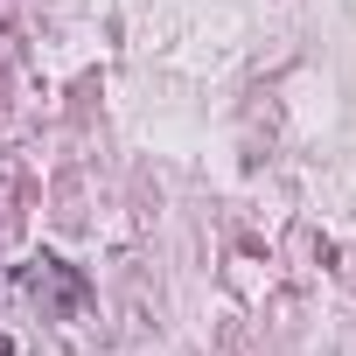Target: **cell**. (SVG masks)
I'll return each mask as SVG.
<instances>
[{"mask_svg": "<svg viewBox=\"0 0 356 356\" xmlns=\"http://www.w3.org/2000/svg\"><path fill=\"white\" fill-rule=\"evenodd\" d=\"M35 286H49L56 314H77V307H84V280H77L63 259H35Z\"/></svg>", "mask_w": 356, "mask_h": 356, "instance_id": "1", "label": "cell"}]
</instances>
